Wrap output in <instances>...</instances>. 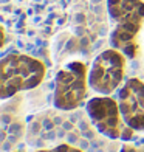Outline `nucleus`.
<instances>
[{
    "label": "nucleus",
    "mask_w": 144,
    "mask_h": 152,
    "mask_svg": "<svg viewBox=\"0 0 144 152\" xmlns=\"http://www.w3.org/2000/svg\"><path fill=\"white\" fill-rule=\"evenodd\" d=\"M68 0H2L3 25L11 31L51 34L67 22Z\"/></svg>",
    "instance_id": "1"
},
{
    "label": "nucleus",
    "mask_w": 144,
    "mask_h": 152,
    "mask_svg": "<svg viewBox=\"0 0 144 152\" xmlns=\"http://www.w3.org/2000/svg\"><path fill=\"white\" fill-rule=\"evenodd\" d=\"M107 11L113 22L110 45L126 58H135L138 53L136 36L144 22L143 0H107Z\"/></svg>",
    "instance_id": "2"
},
{
    "label": "nucleus",
    "mask_w": 144,
    "mask_h": 152,
    "mask_svg": "<svg viewBox=\"0 0 144 152\" xmlns=\"http://www.w3.org/2000/svg\"><path fill=\"white\" fill-rule=\"evenodd\" d=\"M0 98L8 99L19 92L37 87L45 78L47 68L44 62L23 53H9L3 56L0 64Z\"/></svg>",
    "instance_id": "3"
},
{
    "label": "nucleus",
    "mask_w": 144,
    "mask_h": 152,
    "mask_svg": "<svg viewBox=\"0 0 144 152\" xmlns=\"http://www.w3.org/2000/svg\"><path fill=\"white\" fill-rule=\"evenodd\" d=\"M87 65L81 61L68 62L57 72L54 79L53 106L64 112L78 109L87 96Z\"/></svg>",
    "instance_id": "4"
},
{
    "label": "nucleus",
    "mask_w": 144,
    "mask_h": 152,
    "mask_svg": "<svg viewBox=\"0 0 144 152\" xmlns=\"http://www.w3.org/2000/svg\"><path fill=\"white\" fill-rule=\"evenodd\" d=\"M87 115L90 118L95 129L101 135H104L110 140H135L136 130L127 126L122 120L118 99L112 98L108 95L104 96H95L87 101Z\"/></svg>",
    "instance_id": "5"
},
{
    "label": "nucleus",
    "mask_w": 144,
    "mask_h": 152,
    "mask_svg": "<svg viewBox=\"0 0 144 152\" xmlns=\"http://www.w3.org/2000/svg\"><path fill=\"white\" fill-rule=\"evenodd\" d=\"M126 75V54L108 48L95 58L88 72V87L99 95H112L122 86Z\"/></svg>",
    "instance_id": "6"
},
{
    "label": "nucleus",
    "mask_w": 144,
    "mask_h": 152,
    "mask_svg": "<svg viewBox=\"0 0 144 152\" xmlns=\"http://www.w3.org/2000/svg\"><path fill=\"white\" fill-rule=\"evenodd\" d=\"M118 104L122 120L135 130H144V82L129 78L118 93Z\"/></svg>",
    "instance_id": "7"
},
{
    "label": "nucleus",
    "mask_w": 144,
    "mask_h": 152,
    "mask_svg": "<svg viewBox=\"0 0 144 152\" xmlns=\"http://www.w3.org/2000/svg\"><path fill=\"white\" fill-rule=\"evenodd\" d=\"M36 152H84L74 146H70V144H59V146L53 148V149H42V151H36Z\"/></svg>",
    "instance_id": "8"
},
{
    "label": "nucleus",
    "mask_w": 144,
    "mask_h": 152,
    "mask_svg": "<svg viewBox=\"0 0 144 152\" xmlns=\"http://www.w3.org/2000/svg\"><path fill=\"white\" fill-rule=\"evenodd\" d=\"M17 152H22V151H17Z\"/></svg>",
    "instance_id": "9"
}]
</instances>
